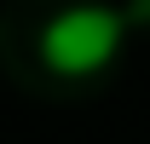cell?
Returning a JSON list of instances; mask_svg holds the SVG:
<instances>
[{
  "instance_id": "obj_2",
  "label": "cell",
  "mask_w": 150,
  "mask_h": 144,
  "mask_svg": "<svg viewBox=\"0 0 150 144\" xmlns=\"http://www.w3.org/2000/svg\"><path fill=\"white\" fill-rule=\"evenodd\" d=\"M121 18H127V23H150V0H127Z\"/></svg>"
},
{
  "instance_id": "obj_1",
  "label": "cell",
  "mask_w": 150,
  "mask_h": 144,
  "mask_svg": "<svg viewBox=\"0 0 150 144\" xmlns=\"http://www.w3.org/2000/svg\"><path fill=\"white\" fill-rule=\"evenodd\" d=\"M121 40H127L121 6H110V0H69L40 29V58L58 75H98L121 52Z\"/></svg>"
}]
</instances>
